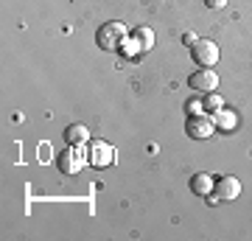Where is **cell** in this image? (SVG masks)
<instances>
[{
    "label": "cell",
    "instance_id": "cell-1",
    "mask_svg": "<svg viewBox=\"0 0 252 241\" xmlns=\"http://www.w3.org/2000/svg\"><path fill=\"white\" fill-rule=\"evenodd\" d=\"M126 36H129V31H126L124 23H118V20H112V23H104V26L95 31V45H98L101 51H124L126 45Z\"/></svg>",
    "mask_w": 252,
    "mask_h": 241
},
{
    "label": "cell",
    "instance_id": "cell-2",
    "mask_svg": "<svg viewBox=\"0 0 252 241\" xmlns=\"http://www.w3.org/2000/svg\"><path fill=\"white\" fill-rule=\"evenodd\" d=\"M190 59L199 68H213L219 62V45L213 39H196V42L190 45Z\"/></svg>",
    "mask_w": 252,
    "mask_h": 241
},
{
    "label": "cell",
    "instance_id": "cell-3",
    "mask_svg": "<svg viewBox=\"0 0 252 241\" xmlns=\"http://www.w3.org/2000/svg\"><path fill=\"white\" fill-rule=\"evenodd\" d=\"M87 163H90V160H87V157L81 154L79 146H67V149H64V152L59 154V157H56V166H59V171H62V174H67V177L79 174V171L84 169Z\"/></svg>",
    "mask_w": 252,
    "mask_h": 241
},
{
    "label": "cell",
    "instance_id": "cell-4",
    "mask_svg": "<svg viewBox=\"0 0 252 241\" xmlns=\"http://www.w3.org/2000/svg\"><path fill=\"white\" fill-rule=\"evenodd\" d=\"M188 87L196 90V93H202V96L216 93V90H219V76L210 70V68H199L196 73H190V76H188Z\"/></svg>",
    "mask_w": 252,
    "mask_h": 241
},
{
    "label": "cell",
    "instance_id": "cell-5",
    "mask_svg": "<svg viewBox=\"0 0 252 241\" xmlns=\"http://www.w3.org/2000/svg\"><path fill=\"white\" fill-rule=\"evenodd\" d=\"M87 160H90V166H95V169H107V166H112V160H115V149H112L107 140H90Z\"/></svg>",
    "mask_w": 252,
    "mask_h": 241
},
{
    "label": "cell",
    "instance_id": "cell-6",
    "mask_svg": "<svg viewBox=\"0 0 252 241\" xmlns=\"http://www.w3.org/2000/svg\"><path fill=\"white\" fill-rule=\"evenodd\" d=\"M213 129H216V124H213V118H207V115H190L185 121V135L193 138V140H207L213 135Z\"/></svg>",
    "mask_w": 252,
    "mask_h": 241
},
{
    "label": "cell",
    "instance_id": "cell-7",
    "mask_svg": "<svg viewBox=\"0 0 252 241\" xmlns=\"http://www.w3.org/2000/svg\"><path fill=\"white\" fill-rule=\"evenodd\" d=\"M238 194H241V182L235 177H219L213 185V197L219 202H233V199H238Z\"/></svg>",
    "mask_w": 252,
    "mask_h": 241
},
{
    "label": "cell",
    "instance_id": "cell-8",
    "mask_svg": "<svg viewBox=\"0 0 252 241\" xmlns=\"http://www.w3.org/2000/svg\"><path fill=\"white\" fill-rule=\"evenodd\" d=\"M213 185H216V179L210 177V174H193L190 177V191L196 194V197H210L213 194Z\"/></svg>",
    "mask_w": 252,
    "mask_h": 241
},
{
    "label": "cell",
    "instance_id": "cell-9",
    "mask_svg": "<svg viewBox=\"0 0 252 241\" xmlns=\"http://www.w3.org/2000/svg\"><path fill=\"white\" fill-rule=\"evenodd\" d=\"M64 140H67V146H84V143H90V129L84 124H73L64 129Z\"/></svg>",
    "mask_w": 252,
    "mask_h": 241
},
{
    "label": "cell",
    "instance_id": "cell-10",
    "mask_svg": "<svg viewBox=\"0 0 252 241\" xmlns=\"http://www.w3.org/2000/svg\"><path fill=\"white\" fill-rule=\"evenodd\" d=\"M132 39H135V45L140 48V51H152L154 48L152 28H135V31H132Z\"/></svg>",
    "mask_w": 252,
    "mask_h": 241
},
{
    "label": "cell",
    "instance_id": "cell-11",
    "mask_svg": "<svg viewBox=\"0 0 252 241\" xmlns=\"http://www.w3.org/2000/svg\"><path fill=\"white\" fill-rule=\"evenodd\" d=\"M213 124H216L219 129H227V132H230V129H235V124H238V118H235L233 112H227V109L221 107L219 112H213Z\"/></svg>",
    "mask_w": 252,
    "mask_h": 241
},
{
    "label": "cell",
    "instance_id": "cell-12",
    "mask_svg": "<svg viewBox=\"0 0 252 241\" xmlns=\"http://www.w3.org/2000/svg\"><path fill=\"white\" fill-rule=\"evenodd\" d=\"M202 107H205V112H219V109L224 107V101H221L219 93H207L205 101H202Z\"/></svg>",
    "mask_w": 252,
    "mask_h": 241
},
{
    "label": "cell",
    "instance_id": "cell-13",
    "mask_svg": "<svg viewBox=\"0 0 252 241\" xmlns=\"http://www.w3.org/2000/svg\"><path fill=\"white\" fill-rule=\"evenodd\" d=\"M205 6H207V9H224L227 0H205Z\"/></svg>",
    "mask_w": 252,
    "mask_h": 241
},
{
    "label": "cell",
    "instance_id": "cell-14",
    "mask_svg": "<svg viewBox=\"0 0 252 241\" xmlns=\"http://www.w3.org/2000/svg\"><path fill=\"white\" fill-rule=\"evenodd\" d=\"M188 109H190V112H193V115H199V109H205V107H202L199 101H190V104H188Z\"/></svg>",
    "mask_w": 252,
    "mask_h": 241
}]
</instances>
